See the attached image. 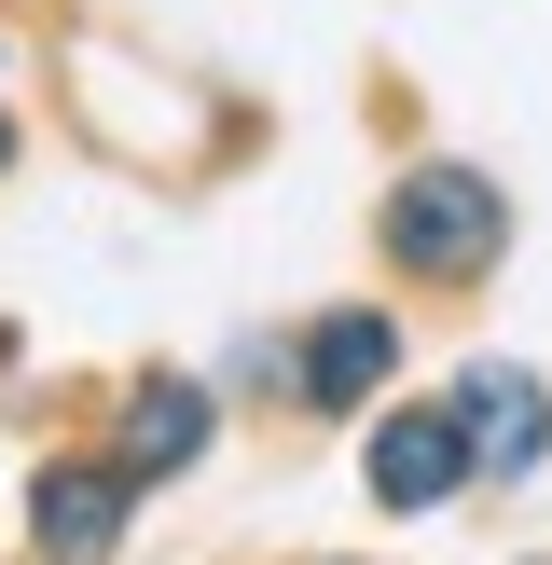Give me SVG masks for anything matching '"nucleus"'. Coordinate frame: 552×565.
I'll list each match as a JSON object with an SVG mask.
<instances>
[{
	"instance_id": "nucleus-7",
	"label": "nucleus",
	"mask_w": 552,
	"mask_h": 565,
	"mask_svg": "<svg viewBox=\"0 0 552 565\" xmlns=\"http://www.w3.org/2000/svg\"><path fill=\"white\" fill-rule=\"evenodd\" d=\"M0 166H14V125H0Z\"/></svg>"
},
{
	"instance_id": "nucleus-5",
	"label": "nucleus",
	"mask_w": 552,
	"mask_h": 565,
	"mask_svg": "<svg viewBox=\"0 0 552 565\" xmlns=\"http://www.w3.org/2000/svg\"><path fill=\"white\" fill-rule=\"evenodd\" d=\"M456 428H469V456H484V469H539V456H552V401H539L524 373H497V359L456 386Z\"/></svg>"
},
{
	"instance_id": "nucleus-4",
	"label": "nucleus",
	"mask_w": 552,
	"mask_h": 565,
	"mask_svg": "<svg viewBox=\"0 0 552 565\" xmlns=\"http://www.w3.org/2000/svg\"><path fill=\"white\" fill-rule=\"evenodd\" d=\"M386 373H401V331H386V303H331V318L304 331V401H318V414H359Z\"/></svg>"
},
{
	"instance_id": "nucleus-6",
	"label": "nucleus",
	"mask_w": 552,
	"mask_h": 565,
	"mask_svg": "<svg viewBox=\"0 0 552 565\" xmlns=\"http://www.w3.org/2000/svg\"><path fill=\"white\" fill-rule=\"evenodd\" d=\"M110 456H125L138 483L193 469V456H208V386H180V373H166V386H138V401H125V428H110Z\"/></svg>"
},
{
	"instance_id": "nucleus-2",
	"label": "nucleus",
	"mask_w": 552,
	"mask_h": 565,
	"mask_svg": "<svg viewBox=\"0 0 552 565\" xmlns=\"http://www.w3.org/2000/svg\"><path fill=\"white\" fill-rule=\"evenodd\" d=\"M359 469H373V497L386 511H442V497L469 483V428H456V401H414V414H386L373 441H359Z\"/></svg>"
},
{
	"instance_id": "nucleus-1",
	"label": "nucleus",
	"mask_w": 552,
	"mask_h": 565,
	"mask_svg": "<svg viewBox=\"0 0 552 565\" xmlns=\"http://www.w3.org/2000/svg\"><path fill=\"white\" fill-rule=\"evenodd\" d=\"M497 248H511V207H497L484 166H401V193H386V263L401 276H484Z\"/></svg>"
},
{
	"instance_id": "nucleus-3",
	"label": "nucleus",
	"mask_w": 552,
	"mask_h": 565,
	"mask_svg": "<svg viewBox=\"0 0 552 565\" xmlns=\"http://www.w3.org/2000/svg\"><path fill=\"white\" fill-rule=\"evenodd\" d=\"M125 497H138V469L125 456H70V469H42V483H28V539H42L55 565H97L110 539H125Z\"/></svg>"
}]
</instances>
